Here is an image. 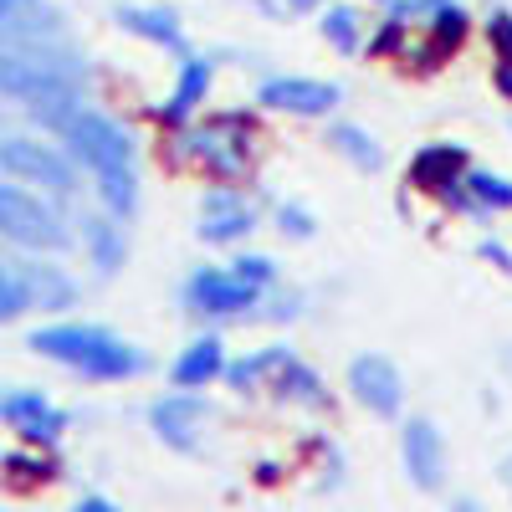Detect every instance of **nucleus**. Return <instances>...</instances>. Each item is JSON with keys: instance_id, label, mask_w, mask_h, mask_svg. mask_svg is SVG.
Masks as SVG:
<instances>
[{"instance_id": "f257e3e1", "label": "nucleus", "mask_w": 512, "mask_h": 512, "mask_svg": "<svg viewBox=\"0 0 512 512\" xmlns=\"http://www.w3.org/2000/svg\"><path fill=\"white\" fill-rule=\"evenodd\" d=\"M36 123H47L62 139V149L93 175V190L113 221L134 216L139 210V144L113 113H98L82 98H72V103L36 113Z\"/></svg>"}, {"instance_id": "f03ea898", "label": "nucleus", "mask_w": 512, "mask_h": 512, "mask_svg": "<svg viewBox=\"0 0 512 512\" xmlns=\"http://www.w3.org/2000/svg\"><path fill=\"white\" fill-rule=\"evenodd\" d=\"M26 344H31V354L52 359V364H67L82 379H103V384L134 379V374L149 369L144 349L123 344V338L103 323H47V328H36Z\"/></svg>"}, {"instance_id": "7ed1b4c3", "label": "nucleus", "mask_w": 512, "mask_h": 512, "mask_svg": "<svg viewBox=\"0 0 512 512\" xmlns=\"http://www.w3.org/2000/svg\"><path fill=\"white\" fill-rule=\"evenodd\" d=\"M251 139H256V118L251 113H216V118H190L185 128H175L169 154L190 159L200 175H210L216 185H241L251 175Z\"/></svg>"}, {"instance_id": "20e7f679", "label": "nucleus", "mask_w": 512, "mask_h": 512, "mask_svg": "<svg viewBox=\"0 0 512 512\" xmlns=\"http://www.w3.org/2000/svg\"><path fill=\"white\" fill-rule=\"evenodd\" d=\"M0 236L36 256L72 251V226L52 205V195H41L21 180H6V175H0Z\"/></svg>"}, {"instance_id": "39448f33", "label": "nucleus", "mask_w": 512, "mask_h": 512, "mask_svg": "<svg viewBox=\"0 0 512 512\" xmlns=\"http://www.w3.org/2000/svg\"><path fill=\"white\" fill-rule=\"evenodd\" d=\"M0 98H11L31 113H47L57 103L82 98V72L41 57V52H21V47H0Z\"/></svg>"}, {"instance_id": "423d86ee", "label": "nucleus", "mask_w": 512, "mask_h": 512, "mask_svg": "<svg viewBox=\"0 0 512 512\" xmlns=\"http://www.w3.org/2000/svg\"><path fill=\"white\" fill-rule=\"evenodd\" d=\"M0 175L21 180V185L52 195V200H67L82 185V164L67 149H52L41 139H21L16 134V139H0Z\"/></svg>"}, {"instance_id": "0eeeda50", "label": "nucleus", "mask_w": 512, "mask_h": 512, "mask_svg": "<svg viewBox=\"0 0 512 512\" xmlns=\"http://www.w3.org/2000/svg\"><path fill=\"white\" fill-rule=\"evenodd\" d=\"M267 292L272 287L241 277L236 267H200L185 282V308L205 323H226V318H251L256 308H262Z\"/></svg>"}, {"instance_id": "6e6552de", "label": "nucleus", "mask_w": 512, "mask_h": 512, "mask_svg": "<svg viewBox=\"0 0 512 512\" xmlns=\"http://www.w3.org/2000/svg\"><path fill=\"white\" fill-rule=\"evenodd\" d=\"M256 103L272 113H292V118H328L344 103V88L328 77H267V82H256Z\"/></svg>"}, {"instance_id": "1a4fd4ad", "label": "nucleus", "mask_w": 512, "mask_h": 512, "mask_svg": "<svg viewBox=\"0 0 512 512\" xmlns=\"http://www.w3.org/2000/svg\"><path fill=\"white\" fill-rule=\"evenodd\" d=\"M262 221L256 200L241 190V185H216L205 200H200V241L210 246H231V241H246Z\"/></svg>"}, {"instance_id": "9d476101", "label": "nucleus", "mask_w": 512, "mask_h": 512, "mask_svg": "<svg viewBox=\"0 0 512 512\" xmlns=\"http://www.w3.org/2000/svg\"><path fill=\"white\" fill-rule=\"evenodd\" d=\"M0 420H6L16 436H26L31 446H57L62 431H67V410H57L36 390H6L0 395Z\"/></svg>"}, {"instance_id": "9b49d317", "label": "nucleus", "mask_w": 512, "mask_h": 512, "mask_svg": "<svg viewBox=\"0 0 512 512\" xmlns=\"http://www.w3.org/2000/svg\"><path fill=\"white\" fill-rule=\"evenodd\" d=\"M349 395L369 410V415H400L405 405V379L384 354H359L349 364Z\"/></svg>"}, {"instance_id": "f8f14e48", "label": "nucleus", "mask_w": 512, "mask_h": 512, "mask_svg": "<svg viewBox=\"0 0 512 512\" xmlns=\"http://www.w3.org/2000/svg\"><path fill=\"white\" fill-rule=\"evenodd\" d=\"M400 456H405V472L420 492H441L446 482V441L436 431V420H405V431H400Z\"/></svg>"}, {"instance_id": "ddd939ff", "label": "nucleus", "mask_w": 512, "mask_h": 512, "mask_svg": "<svg viewBox=\"0 0 512 512\" xmlns=\"http://www.w3.org/2000/svg\"><path fill=\"white\" fill-rule=\"evenodd\" d=\"M205 420H210V405L195 390H175V395L154 400V410H149L154 436L175 451H200V425Z\"/></svg>"}, {"instance_id": "4468645a", "label": "nucleus", "mask_w": 512, "mask_h": 512, "mask_svg": "<svg viewBox=\"0 0 512 512\" xmlns=\"http://www.w3.org/2000/svg\"><path fill=\"white\" fill-rule=\"evenodd\" d=\"M466 31H472V11L461 6V0H451V6L425 26V36L410 47V67L415 72H436V67H446L461 47H466Z\"/></svg>"}, {"instance_id": "2eb2a0df", "label": "nucleus", "mask_w": 512, "mask_h": 512, "mask_svg": "<svg viewBox=\"0 0 512 512\" xmlns=\"http://www.w3.org/2000/svg\"><path fill=\"white\" fill-rule=\"evenodd\" d=\"M210 88H216V62L190 52V57L180 62V77H175V88H169V98L159 103V128H169V134H175V128H185V123L195 118V108L205 103Z\"/></svg>"}, {"instance_id": "dca6fc26", "label": "nucleus", "mask_w": 512, "mask_h": 512, "mask_svg": "<svg viewBox=\"0 0 512 512\" xmlns=\"http://www.w3.org/2000/svg\"><path fill=\"white\" fill-rule=\"evenodd\" d=\"M113 21L123 31L154 41V47H164V52H175L180 62L190 57V41H185V26H180L175 6H113Z\"/></svg>"}, {"instance_id": "f3484780", "label": "nucleus", "mask_w": 512, "mask_h": 512, "mask_svg": "<svg viewBox=\"0 0 512 512\" xmlns=\"http://www.w3.org/2000/svg\"><path fill=\"white\" fill-rule=\"evenodd\" d=\"M267 390H272L277 400H297V405H313V410L328 405L323 374H318L313 364H303L292 349H282V344H277V359H272V374H267Z\"/></svg>"}, {"instance_id": "a211bd4d", "label": "nucleus", "mask_w": 512, "mask_h": 512, "mask_svg": "<svg viewBox=\"0 0 512 512\" xmlns=\"http://www.w3.org/2000/svg\"><path fill=\"white\" fill-rule=\"evenodd\" d=\"M466 169H472V159H466V149H461V144H425V149H415V154H410L405 180H410L415 190L441 195L446 185L466 180Z\"/></svg>"}, {"instance_id": "6ab92c4d", "label": "nucleus", "mask_w": 512, "mask_h": 512, "mask_svg": "<svg viewBox=\"0 0 512 512\" xmlns=\"http://www.w3.org/2000/svg\"><path fill=\"white\" fill-rule=\"evenodd\" d=\"M226 344H221V333H200L195 344L180 349L175 369H169V379H175V390H205V384H216L226 374Z\"/></svg>"}, {"instance_id": "aec40b11", "label": "nucleus", "mask_w": 512, "mask_h": 512, "mask_svg": "<svg viewBox=\"0 0 512 512\" xmlns=\"http://www.w3.org/2000/svg\"><path fill=\"white\" fill-rule=\"evenodd\" d=\"M26 36H62V21L47 0H0V41Z\"/></svg>"}, {"instance_id": "412c9836", "label": "nucleus", "mask_w": 512, "mask_h": 512, "mask_svg": "<svg viewBox=\"0 0 512 512\" xmlns=\"http://www.w3.org/2000/svg\"><path fill=\"white\" fill-rule=\"evenodd\" d=\"M82 246H88V262H93V272H103V277H113V272L128 262L123 221H113L108 210H103V216H88V221H82Z\"/></svg>"}, {"instance_id": "4be33fe9", "label": "nucleus", "mask_w": 512, "mask_h": 512, "mask_svg": "<svg viewBox=\"0 0 512 512\" xmlns=\"http://www.w3.org/2000/svg\"><path fill=\"white\" fill-rule=\"evenodd\" d=\"M328 144H333L338 154H344V159L359 169V175H379V169H384V149H379V139L369 134L364 123L333 118V123H328Z\"/></svg>"}, {"instance_id": "5701e85b", "label": "nucleus", "mask_w": 512, "mask_h": 512, "mask_svg": "<svg viewBox=\"0 0 512 512\" xmlns=\"http://www.w3.org/2000/svg\"><path fill=\"white\" fill-rule=\"evenodd\" d=\"M21 277H26V287H31V308L62 313V308H72V303H77V282H72L62 267H52V262L21 267Z\"/></svg>"}, {"instance_id": "b1692460", "label": "nucleus", "mask_w": 512, "mask_h": 512, "mask_svg": "<svg viewBox=\"0 0 512 512\" xmlns=\"http://www.w3.org/2000/svg\"><path fill=\"white\" fill-rule=\"evenodd\" d=\"M323 41L333 52H364V21H359V6H349V0H338V6H323Z\"/></svg>"}, {"instance_id": "393cba45", "label": "nucleus", "mask_w": 512, "mask_h": 512, "mask_svg": "<svg viewBox=\"0 0 512 512\" xmlns=\"http://www.w3.org/2000/svg\"><path fill=\"white\" fill-rule=\"evenodd\" d=\"M272 359H277V349H256V354H241V359H231L226 364V384L231 390H241V395H251V390H267V374H272Z\"/></svg>"}, {"instance_id": "a878e982", "label": "nucleus", "mask_w": 512, "mask_h": 512, "mask_svg": "<svg viewBox=\"0 0 512 512\" xmlns=\"http://www.w3.org/2000/svg\"><path fill=\"white\" fill-rule=\"evenodd\" d=\"M466 190H472L492 216H497V210H512V180L492 175V169H466Z\"/></svg>"}, {"instance_id": "bb28decb", "label": "nucleus", "mask_w": 512, "mask_h": 512, "mask_svg": "<svg viewBox=\"0 0 512 512\" xmlns=\"http://www.w3.org/2000/svg\"><path fill=\"white\" fill-rule=\"evenodd\" d=\"M26 308H31V287H26V277H21L16 267L0 262V323L21 318Z\"/></svg>"}, {"instance_id": "cd10ccee", "label": "nucleus", "mask_w": 512, "mask_h": 512, "mask_svg": "<svg viewBox=\"0 0 512 512\" xmlns=\"http://www.w3.org/2000/svg\"><path fill=\"white\" fill-rule=\"evenodd\" d=\"M446 6H451V0H384V16L415 31V26H431Z\"/></svg>"}, {"instance_id": "c85d7f7f", "label": "nucleus", "mask_w": 512, "mask_h": 512, "mask_svg": "<svg viewBox=\"0 0 512 512\" xmlns=\"http://www.w3.org/2000/svg\"><path fill=\"white\" fill-rule=\"evenodd\" d=\"M303 313V292H292V287H272L262 297V308H256V318H272V323H287Z\"/></svg>"}, {"instance_id": "c756f323", "label": "nucleus", "mask_w": 512, "mask_h": 512, "mask_svg": "<svg viewBox=\"0 0 512 512\" xmlns=\"http://www.w3.org/2000/svg\"><path fill=\"white\" fill-rule=\"evenodd\" d=\"M256 11H262L267 21H303V16H313V11H323L328 0H251Z\"/></svg>"}, {"instance_id": "7c9ffc66", "label": "nucleus", "mask_w": 512, "mask_h": 512, "mask_svg": "<svg viewBox=\"0 0 512 512\" xmlns=\"http://www.w3.org/2000/svg\"><path fill=\"white\" fill-rule=\"evenodd\" d=\"M487 41H492L497 62L512 57V11H507V6H492V11H487Z\"/></svg>"}, {"instance_id": "2f4dec72", "label": "nucleus", "mask_w": 512, "mask_h": 512, "mask_svg": "<svg viewBox=\"0 0 512 512\" xmlns=\"http://www.w3.org/2000/svg\"><path fill=\"white\" fill-rule=\"evenodd\" d=\"M231 267L241 277H251V282H262V287H277V262H272V256H262V251H241Z\"/></svg>"}, {"instance_id": "473e14b6", "label": "nucleus", "mask_w": 512, "mask_h": 512, "mask_svg": "<svg viewBox=\"0 0 512 512\" xmlns=\"http://www.w3.org/2000/svg\"><path fill=\"white\" fill-rule=\"evenodd\" d=\"M277 226L287 231V236H297V241H303V236H313V216H308V210L303 205H277Z\"/></svg>"}, {"instance_id": "72a5a7b5", "label": "nucleus", "mask_w": 512, "mask_h": 512, "mask_svg": "<svg viewBox=\"0 0 512 512\" xmlns=\"http://www.w3.org/2000/svg\"><path fill=\"white\" fill-rule=\"evenodd\" d=\"M477 251H482V262H492V267H502V272H512V251H507L502 241H482Z\"/></svg>"}, {"instance_id": "f704fd0d", "label": "nucleus", "mask_w": 512, "mask_h": 512, "mask_svg": "<svg viewBox=\"0 0 512 512\" xmlns=\"http://www.w3.org/2000/svg\"><path fill=\"white\" fill-rule=\"evenodd\" d=\"M6 466H16V472H21V477H31V482H36V477H52V466H47V461H26V451H16Z\"/></svg>"}, {"instance_id": "c9c22d12", "label": "nucleus", "mask_w": 512, "mask_h": 512, "mask_svg": "<svg viewBox=\"0 0 512 512\" xmlns=\"http://www.w3.org/2000/svg\"><path fill=\"white\" fill-rule=\"evenodd\" d=\"M492 88H497V98H507V103H512V57L492 67Z\"/></svg>"}, {"instance_id": "e433bc0d", "label": "nucleus", "mask_w": 512, "mask_h": 512, "mask_svg": "<svg viewBox=\"0 0 512 512\" xmlns=\"http://www.w3.org/2000/svg\"><path fill=\"white\" fill-rule=\"evenodd\" d=\"M72 512H118V507H113L108 497H82V502H77Z\"/></svg>"}, {"instance_id": "4c0bfd02", "label": "nucleus", "mask_w": 512, "mask_h": 512, "mask_svg": "<svg viewBox=\"0 0 512 512\" xmlns=\"http://www.w3.org/2000/svg\"><path fill=\"white\" fill-rule=\"evenodd\" d=\"M451 512H487V507H482L477 497H456V502H451Z\"/></svg>"}, {"instance_id": "58836bf2", "label": "nucleus", "mask_w": 512, "mask_h": 512, "mask_svg": "<svg viewBox=\"0 0 512 512\" xmlns=\"http://www.w3.org/2000/svg\"><path fill=\"white\" fill-rule=\"evenodd\" d=\"M502 477H507V487H512V456L502 461Z\"/></svg>"}, {"instance_id": "ea45409f", "label": "nucleus", "mask_w": 512, "mask_h": 512, "mask_svg": "<svg viewBox=\"0 0 512 512\" xmlns=\"http://www.w3.org/2000/svg\"><path fill=\"white\" fill-rule=\"evenodd\" d=\"M364 6H384V0H364Z\"/></svg>"}]
</instances>
